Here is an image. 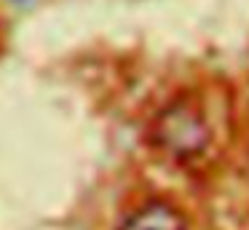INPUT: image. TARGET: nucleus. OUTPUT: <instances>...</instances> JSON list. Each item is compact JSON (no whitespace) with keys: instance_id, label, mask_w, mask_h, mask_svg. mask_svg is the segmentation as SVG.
I'll list each match as a JSON object with an SVG mask.
<instances>
[{"instance_id":"obj_1","label":"nucleus","mask_w":249,"mask_h":230,"mask_svg":"<svg viewBox=\"0 0 249 230\" xmlns=\"http://www.w3.org/2000/svg\"><path fill=\"white\" fill-rule=\"evenodd\" d=\"M156 142L174 158H193L209 142V128L198 110H193L185 102H177L158 115Z\"/></svg>"},{"instance_id":"obj_2","label":"nucleus","mask_w":249,"mask_h":230,"mask_svg":"<svg viewBox=\"0 0 249 230\" xmlns=\"http://www.w3.org/2000/svg\"><path fill=\"white\" fill-rule=\"evenodd\" d=\"M118 230H188L182 214L163 201H150L124 219Z\"/></svg>"}]
</instances>
